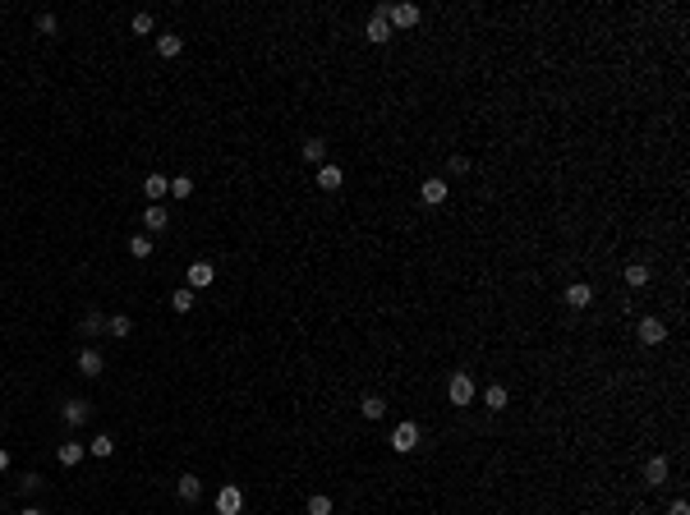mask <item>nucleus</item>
<instances>
[{"label":"nucleus","instance_id":"f257e3e1","mask_svg":"<svg viewBox=\"0 0 690 515\" xmlns=\"http://www.w3.org/2000/svg\"><path fill=\"white\" fill-rule=\"evenodd\" d=\"M387 442H391V451H401V456H410V451L419 447V423H415V419H405V423H396V428H391V437H387Z\"/></svg>","mask_w":690,"mask_h":515},{"label":"nucleus","instance_id":"f03ea898","mask_svg":"<svg viewBox=\"0 0 690 515\" xmlns=\"http://www.w3.org/2000/svg\"><path fill=\"white\" fill-rule=\"evenodd\" d=\"M447 400L451 405H474V377L470 373H456L447 386Z\"/></svg>","mask_w":690,"mask_h":515},{"label":"nucleus","instance_id":"7ed1b4c3","mask_svg":"<svg viewBox=\"0 0 690 515\" xmlns=\"http://www.w3.org/2000/svg\"><path fill=\"white\" fill-rule=\"evenodd\" d=\"M382 14H387V23L391 28H415L424 14H419V5H382Z\"/></svg>","mask_w":690,"mask_h":515},{"label":"nucleus","instance_id":"20e7f679","mask_svg":"<svg viewBox=\"0 0 690 515\" xmlns=\"http://www.w3.org/2000/svg\"><path fill=\"white\" fill-rule=\"evenodd\" d=\"M635 336L645 340V345H663V340H668V327H663V318H640Z\"/></svg>","mask_w":690,"mask_h":515},{"label":"nucleus","instance_id":"39448f33","mask_svg":"<svg viewBox=\"0 0 690 515\" xmlns=\"http://www.w3.org/2000/svg\"><path fill=\"white\" fill-rule=\"evenodd\" d=\"M447 194H451V184H447V180H438V175L424 180V189H419V198H424L428 208H442V203H447Z\"/></svg>","mask_w":690,"mask_h":515},{"label":"nucleus","instance_id":"423d86ee","mask_svg":"<svg viewBox=\"0 0 690 515\" xmlns=\"http://www.w3.org/2000/svg\"><path fill=\"white\" fill-rule=\"evenodd\" d=\"M244 511V493L240 488H221L217 493V515H240Z\"/></svg>","mask_w":690,"mask_h":515},{"label":"nucleus","instance_id":"0eeeda50","mask_svg":"<svg viewBox=\"0 0 690 515\" xmlns=\"http://www.w3.org/2000/svg\"><path fill=\"white\" fill-rule=\"evenodd\" d=\"M364 33H368V42H373V46L391 42V23H387V14L378 10V14H373V19H368V28H364Z\"/></svg>","mask_w":690,"mask_h":515},{"label":"nucleus","instance_id":"6e6552de","mask_svg":"<svg viewBox=\"0 0 690 515\" xmlns=\"http://www.w3.org/2000/svg\"><path fill=\"white\" fill-rule=\"evenodd\" d=\"M88 414H92V405L88 400H65V405H60V419H65V423H88Z\"/></svg>","mask_w":690,"mask_h":515},{"label":"nucleus","instance_id":"1a4fd4ad","mask_svg":"<svg viewBox=\"0 0 690 515\" xmlns=\"http://www.w3.org/2000/svg\"><path fill=\"white\" fill-rule=\"evenodd\" d=\"M645 483L649 488H663V483H668V460H663V456H649L645 460Z\"/></svg>","mask_w":690,"mask_h":515},{"label":"nucleus","instance_id":"9d476101","mask_svg":"<svg viewBox=\"0 0 690 515\" xmlns=\"http://www.w3.org/2000/svg\"><path fill=\"white\" fill-rule=\"evenodd\" d=\"M83 456H88V447H83V442H60V451H55V460L65 465V470H74Z\"/></svg>","mask_w":690,"mask_h":515},{"label":"nucleus","instance_id":"9b49d317","mask_svg":"<svg viewBox=\"0 0 690 515\" xmlns=\"http://www.w3.org/2000/svg\"><path fill=\"white\" fill-rule=\"evenodd\" d=\"M340 180H345V175H340V166H336V161H322V166H318V189L336 194V189H340Z\"/></svg>","mask_w":690,"mask_h":515},{"label":"nucleus","instance_id":"f8f14e48","mask_svg":"<svg viewBox=\"0 0 690 515\" xmlns=\"http://www.w3.org/2000/svg\"><path fill=\"white\" fill-rule=\"evenodd\" d=\"M217 281V267L212 263H194L189 267V290H203V285H212Z\"/></svg>","mask_w":690,"mask_h":515},{"label":"nucleus","instance_id":"ddd939ff","mask_svg":"<svg viewBox=\"0 0 690 515\" xmlns=\"http://www.w3.org/2000/svg\"><path fill=\"white\" fill-rule=\"evenodd\" d=\"M74 368H78L83 377H97L101 368H106V363H101V350H83V354L74 359Z\"/></svg>","mask_w":690,"mask_h":515},{"label":"nucleus","instance_id":"4468645a","mask_svg":"<svg viewBox=\"0 0 690 515\" xmlns=\"http://www.w3.org/2000/svg\"><path fill=\"white\" fill-rule=\"evenodd\" d=\"M561 299H566L570 308H589L594 304V290L584 281H575V285H566V295H561Z\"/></svg>","mask_w":690,"mask_h":515},{"label":"nucleus","instance_id":"2eb2a0df","mask_svg":"<svg viewBox=\"0 0 690 515\" xmlns=\"http://www.w3.org/2000/svg\"><path fill=\"white\" fill-rule=\"evenodd\" d=\"M175 493H180V502H185V506H194L198 497H203V479H194V474H185V479L175 483Z\"/></svg>","mask_w":690,"mask_h":515},{"label":"nucleus","instance_id":"dca6fc26","mask_svg":"<svg viewBox=\"0 0 690 515\" xmlns=\"http://www.w3.org/2000/svg\"><path fill=\"white\" fill-rule=\"evenodd\" d=\"M143 226H148V235H157V231H166V226H171V217H166L161 203H152V208L143 212Z\"/></svg>","mask_w":690,"mask_h":515},{"label":"nucleus","instance_id":"f3484780","mask_svg":"<svg viewBox=\"0 0 690 515\" xmlns=\"http://www.w3.org/2000/svg\"><path fill=\"white\" fill-rule=\"evenodd\" d=\"M506 400H511V396H506V386H502V382H493L488 391H483V409H493V414H502Z\"/></svg>","mask_w":690,"mask_h":515},{"label":"nucleus","instance_id":"a211bd4d","mask_svg":"<svg viewBox=\"0 0 690 515\" xmlns=\"http://www.w3.org/2000/svg\"><path fill=\"white\" fill-rule=\"evenodd\" d=\"M143 194H148V198L157 203V198H166V194H171V180H166V175H157V171H148V180H143Z\"/></svg>","mask_w":690,"mask_h":515},{"label":"nucleus","instance_id":"6ab92c4d","mask_svg":"<svg viewBox=\"0 0 690 515\" xmlns=\"http://www.w3.org/2000/svg\"><path fill=\"white\" fill-rule=\"evenodd\" d=\"M157 51H161L166 60H175V55L185 51V37H180V33H161V37H157Z\"/></svg>","mask_w":690,"mask_h":515},{"label":"nucleus","instance_id":"aec40b11","mask_svg":"<svg viewBox=\"0 0 690 515\" xmlns=\"http://www.w3.org/2000/svg\"><path fill=\"white\" fill-rule=\"evenodd\" d=\"M359 414L368 419V423H373V419H382L387 414V400H382V396H364V400H359Z\"/></svg>","mask_w":690,"mask_h":515},{"label":"nucleus","instance_id":"412c9836","mask_svg":"<svg viewBox=\"0 0 690 515\" xmlns=\"http://www.w3.org/2000/svg\"><path fill=\"white\" fill-rule=\"evenodd\" d=\"M106 331H110V336H115V340H124V336H129V331H134L129 313H110V318H106Z\"/></svg>","mask_w":690,"mask_h":515},{"label":"nucleus","instance_id":"4be33fe9","mask_svg":"<svg viewBox=\"0 0 690 515\" xmlns=\"http://www.w3.org/2000/svg\"><path fill=\"white\" fill-rule=\"evenodd\" d=\"M78 331H83V336H101V331H106V318H101V313H83V318H78Z\"/></svg>","mask_w":690,"mask_h":515},{"label":"nucleus","instance_id":"5701e85b","mask_svg":"<svg viewBox=\"0 0 690 515\" xmlns=\"http://www.w3.org/2000/svg\"><path fill=\"white\" fill-rule=\"evenodd\" d=\"M626 285H631V290L649 285V267H645V263H626Z\"/></svg>","mask_w":690,"mask_h":515},{"label":"nucleus","instance_id":"b1692460","mask_svg":"<svg viewBox=\"0 0 690 515\" xmlns=\"http://www.w3.org/2000/svg\"><path fill=\"white\" fill-rule=\"evenodd\" d=\"M88 451H92V456H97V460H106L110 451H115V442H110V433H97V437L88 442Z\"/></svg>","mask_w":690,"mask_h":515},{"label":"nucleus","instance_id":"393cba45","mask_svg":"<svg viewBox=\"0 0 690 515\" xmlns=\"http://www.w3.org/2000/svg\"><path fill=\"white\" fill-rule=\"evenodd\" d=\"M304 511H308V515H331V497H327V493H313Z\"/></svg>","mask_w":690,"mask_h":515},{"label":"nucleus","instance_id":"a878e982","mask_svg":"<svg viewBox=\"0 0 690 515\" xmlns=\"http://www.w3.org/2000/svg\"><path fill=\"white\" fill-rule=\"evenodd\" d=\"M304 157L322 166V161H327V143H322V138H308V143H304Z\"/></svg>","mask_w":690,"mask_h":515},{"label":"nucleus","instance_id":"bb28decb","mask_svg":"<svg viewBox=\"0 0 690 515\" xmlns=\"http://www.w3.org/2000/svg\"><path fill=\"white\" fill-rule=\"evenodd\" d=\"M129 253H134V258H152V235H134Z\"/></svg>","mask_w":690,"mask_h":515},{"label":"nucleus","instance_id":"cd10ccee","mask_svg":"<svg viewBox=\"0 0 690 515\" xmlns=\"http://www.w3.org/2000/svg\"><path fill=\"white\" fill-rule=\"evenodd\" d=\"M194 194V180L189 175H180V180H171V198H180V203H185V198Z\"/></svg>","mask_w":690,"mask_h":515},{"label":"nucleus","instance_id":"c85d7f7f","mask_svg":"<svg viewBox=\"0 0 690 515\" xmlns=\"http://www.w3.org/2000/svg\"><path fill=\"white\" fill-rule=\"evenodd\" d=\"M171 308H175V313H189V308H194V290H175V295H171Z\"/></svg>","mask_w":690,"mask_h":515},{"label":"nucleus","instance_id":"c756f323","mask_svg":"<svg viewBox=\"0 0 690 515\" xmlns=\"http://www.w3.org/2000/svg\"><path fill=\"white\" fill-rule=\"evenodd\" d=\"M152 28H157V19H152V14H134V33H138V37H148Z\"/></svg>","mask_w":690,"mask_h":515},{"label":"nucleus","instance_id":"7c9ffc66","mask_svg":"<svg viewBox=\"0 0 690 515\" xmlns=\"http://www.w3.org/2000/svg\"><path fill=\"white\" fill-rule=\"evenodd\" d=\"M37 488H42V474H23V479H19V493L23 497H33Z\"/></svg>","mask_w":690,"mask_h":515},{"label":"nucleus","instance_id":"2f4dec72","mask_svg":"<svg viewBox=\"0 0 690 515\" xmlns=\"http://www.w3.org/2000/svg\"><path fill=\"white\" fill-rule=\"evenodd\" d=\"M55 28H60V23H55V14H37V33H42V37H51Z\"/></svg>","mask_w":690,"mask_h":515},{"label":"nucleus","instance_id":"473e14b6","mask_svg":"<svg viewBox=\"0 0 690 515\" xmlns=\"http://www.w3.org/2000/svg\"><path fill=\"white\" fill-rule=\"evenodd\" d=\"M465 171H470V157L456 152V157H451V175H465Z\"/></svg>","mask_w":690,"mask_h":515},{"label":"nucleus","instance_id":"72a5a7b5","mask_svg":"<svg viewBox=\"0 0 690 515\" xmlns=\"http://www.w3.org/2000/svg\"><path fill=\"white\" fill-rule=\"evenodd\" d=\"M668 515H690V506H686V502H672V506H668Z\"/></svg>","mask_w":690,"mask_h":515},{"label":"nucleus","instance_id":"f704fd0d","mask_svg":"<svg viewBox=\"0 0 690 515\" xmlns=\"http://www.w3.org/2000/svg\"><path fill=\"white\" fill-rule=\"evenodd\" d=\"M5 470H10V451L0 447V474H5Z\"/></svg>","mask_w":690,"mask_h":515},{"label":"nucleus","instance_id":"c9c22d12","mask_svg":"<svg viewBox=\"0 0 690 515\" xmlns=\"http://www.w3.org/2000/svg\"><path fill=\"white\" fill-rule=\"evenodd\" d=\"M19 515H42V511H37V506H23V511Z\"/></svg>","mask_w":690,"mask_h":515}]
</instances>
